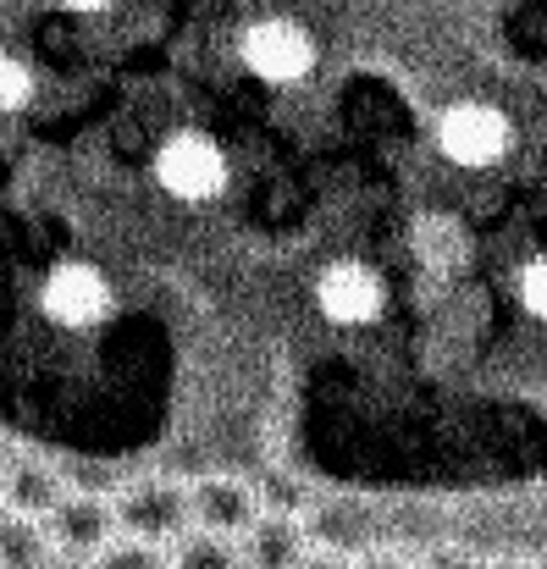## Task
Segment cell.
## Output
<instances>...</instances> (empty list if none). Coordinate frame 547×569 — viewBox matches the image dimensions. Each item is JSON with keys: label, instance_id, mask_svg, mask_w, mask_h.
<instances>
[{"label": "cell", "instance_id": "3957f363", "mask_svg": "<svg viewBox=\"0 0 547 569\" xmlns=\"http://www.w3.org/2000/svg\"><path fill=\"white\" fill-rule=\"evenodd\" d=\"M188 509H193V526L243 537L255 526V515L266 509V492L243 470H199V476H188Z\"/></svg>", "mask_w": 547, "mask_h": 569}, {"label": "cell", "instance_id": "9a60e30c", "mask_svg": "<svg viewBox=\"0 0 547 569\" xmlns=\"http://www.w3.org/2000/svg\"><path fill=\"white\" fill-rule=\"evenodd\" d=\"M481 569H543V565H537L531 553H487Z\"/></svg>", "mask_w": 547, "mask_h": 569}, {"label": "cell", "instance_id": "7a4b0ae2", "mask_svg": "<svg viewBox=\"0 0 547 569\" xmlns=\"http://www.w3.org/2000/svg\"><path fill=\"white\" fill-rule=\"evenodd\" d=\"M117 531L122 537H145V542H161L172 548L182 531L193 526V509H188V481L167 476V470H150V476H128L117 492Z\"/></svg>", "mask_w": 547, "mask_h": 569}, {"label": "cell", "instance_id": "8fae6325", "mask_svg": "<svg viewBox=\"0 0 547 569\" xmlns=\"http://www.w3.org/2000/svg\"><path fill=\"white\" fill-rule=\"evenodd\" d=\"M487 553H476L470 542H431L420 548V569H481Z\"/></svg>", "mask_w": 547, "mask_h": 569}, {"label": "cell", "instance_id": "2e32d148", "mask_svg": "<svg viewBox=\"0 0 547 569\" xmlns=\"http://www.w3.org/2000/svg\"><path fill=\"white\" fill-rule=\"evenodd\" d=\"M44 569H95V565H89V559H72V553H50Z\"/></svg>", "mask_w": 547, "mask_h": 569}, {"label": "cell", "instance_id": "5bb4252c", "mask_svg": "<svg viewBox=\"0 0 547 569\" xmlns=\"http://www.w3.org/2000/svg\"><path fill=\"white\" fill-rule=\"evenodd\" d=\"M61 17H100V11H111L117 0H50Z\"/></svg>", "mask_w": 547, "mask_h": 569}, {"label": "cell", "instance_id": "ac0fdd59", "mask_svg": "<svg viewBox=\"0 0 547 569\" xmlns=\"http://www.w3.org/2000/svg\"><path fill=\"white\" fill-rule=\"evenodd\" d=\"M6 515H11V509H6V498H0V520H6Z\"/></svg>", "mask_w": 547, "mask_h": 569}, {"label": "cell", "instance_id": "ba28073f", "mask_svg": "<svg viewBox=\"0 0 547 569\" xmlns=\"http://www.w3.org/2000/svg\"><path fill=\"white\" fill-rule=\"evenodd\" d=\"M167 553H172V569H243L238 537H221V531H205V526H188Z\"/></svg>", "mask_w": 547, "mask_h": 569}, {"label": "cell", "instance_id": "d6986e66", "mask_svg": "<svg viewBox=\"0 0 547 569\" xmlns=\"http://www.w3.org/2000/svg\"><path fill=\"white\" fill-rule=\"evenodd\" d=\"M543 569H547V565H543Z\"/></svg>", "mask_w": 547, "mask_h": 569}, {"label": "cell", "instance_id": "8992f818", "mask_svg": "<svg viewBox=\"0 0 547 569\" xmlns=\"http://www.w3.org/2000/svg\"><path fill=\"white\" fill-rule=\"evenodd\" d=\"M0 498L11 515H28V520H44L61 498H67V470L44 453H28L17 448V459L0 470Z\"/></svg>", "mask_w": 547, "mask_h": 569}, {"label": "cell", "instance_id": "e0dca14e", "mask_svg": "<svg viewBox=\"0 0 547 569\" xmlns=\"http://www.w3.org/2000/svg\"><path fill=\"white\" fill-rule=\"evenodd\" d=\"M11 459H17V437H11V431H6V426H0V470H6V465H11Z\"/></svg>", "mask_w": 547, "mask_h": 569}, {"label": "cell", "instance_id": "7c38bea8", "mask_svg": "<svg viewBox=\"0 0 547 569\" xmlns=\"http://www.w3.org/2000/svg\"><path fill=\"white\" fill-rule=\"evenodd\" d=\"M355 569H420V553H409V548H387V542H376V548H365Z\"/></svg>", "mask_w": 547, "mask_h": 569}, {"label": "cell", "instance_id": "277c9868", "mask_svg": "<svg viewBox=\"0 0 547 569\" xmlns=\"http://www.w3.org/2000/svg\"><path fill=\"white\" fill-rule=\"evenodd\" d=\"M44 531H50V548L56 553H72V559H95L117 542V503L111 492H78L67 487V498L44 515Z\"/></svg>", "mask_w": 547, "mask_h": 569}, {"label": "cell", "instance_id": "52a82bcc", "mask_svg": "<svg viewBox=\"0 0 547 569\" xmlns=\"http://www.w3.org/2000/svg\"><path fill=\"white\" fill-rule=\"evenodd\" d=\"M50 531L44 520H28V515H6L0 520V569H44L50 565Z\"/></svg>", "mask_w": 547, "mask_h": 569}, {"label": "cell", "instance_id": "6da1fadb", "mask_svg": "<svg viewBox=\"0 0 547 569\" xmlns=\"http://www.w3.org/2000/svg\"><path fill=\"white\" fill-rule=\"evenodd\" d=\"M33 310L50 332L61 338H106L111 316H117V288L111 277L83 260V254H61L39 271L33 282Z\"/></svg>", "mask_w": 547, "mask_h": 569}, {"label": "cell", "instance_id": "5b68a950", "mask_svg": "<svg viewBox=\"0 0 547 569\" xmlns=\"http://www.w3.org/2000/svg\"><path fill=\"white\" fill-rule=\"evenodd\" d=\"M316 548L310 537V520L299 509H277L266 503L255 515V526L238 537V553H243V569H299V559Z\"/></svg>", "mask_w": 547, "mask_h": 569}, {"label": "cell", "instance_id": "9c48e42d", "mask_svg": "<svg viewBox=\"0 0 547 569\" xmlns=\"http://www.w3.org/2000/svg\"><path fill=\"white\" fill-rule=\"evenodd\" d=\"M39 106V72L28 56L0 50V117H28Z\"/></svg>", "mask_w": 547, "mask_h": 569}, {"label": "cell", "instance_id": "4fadbf2b", "mask_svg": "<svg viewBox=\"0 0 547 569\" xmlns=\"http://www.w3.org/2000/svg\"><path fill=\"white\" fill-rule=\"evenodd\" d=\"M299 569H355V559H349L344 548H321V542H316V548L299 559Z\"/></svg>", "mask_w": 547, "mask_h": 569}, {"label": "cell", "instance_id": "30bf717a", "mask_svg": "<svg viewBox=\"0 0 547 569\" xmlns=\"http://www.w3.org/2000/svg\"><path fill=\"white\" fill-rule=\"evenodd\" d=\"M89 565L95 569H172V553L161 542H145V537H122L117 531V542L106 553H95Z\"/></svg>", "mask_w": 547, "mask_h": 569}]
</instances>
